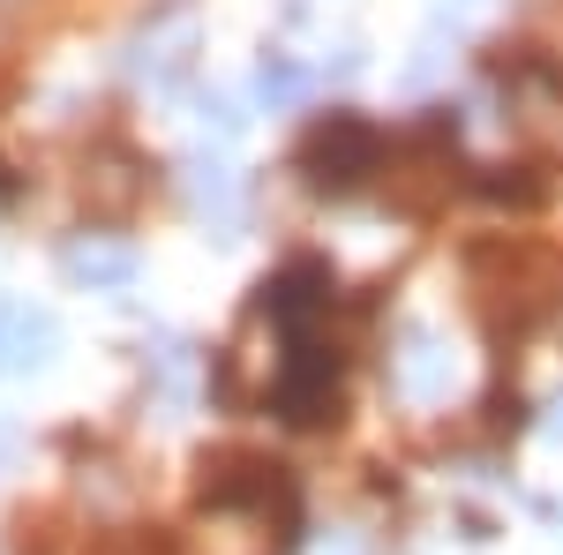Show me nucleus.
Returning a JSON list of instances; mask_svg holds the SVG:
<instances>
[{
	"label": "nucleus",
	"instance_id": "f257e3e1",
	"mask_svg": "<svg viewBox=\"0 0 563 555\" xmlns=\"http://www.w3.org/2000/svg\"><path fill=\"white\" fill-rule=\"evenodd\" d=\"M294 166H301L308 188H323V196H353L368 173L384 166V135L368 129L361 113H331V121H316V129L301 135Z\"/></svg>",
	"mask_w": 563,
	"mask_h": 555
},
{
	"label": "nucleus",
	"instance_id": "f03ea898",
	"mask_svg": "<svg viewBox=\"0 0 563 555\" xmlns=\"http://www.w3.org/2000/svg\"><path fill=\"white\" fill-rule=\"evenodd\" d=\"M398 390H406V398H435V390H451V353H443L429 331H413L406 353H398Z\"/></svg>",
	"mask_w": 563,
	"mask_h": 555
},
{
	"label": "nucleus",
	"instance_id": "7ed1b4c3",
	"mask_svg": "<svg viewBox=\"0 0 563 555\" xmlns=\"http://www.w3.org/2000/svg\"><path fill=\"white\" fill-rule=\"evenodd\" d=\"M301 90H308V76L294 68V60H278V53L263 60V98H271V106H294Z\"/></svg>",
	"mask_w": 563,
	"mask_h": 555
},
{
	"label": "nucleus",
	"instance_id": "20e7f679",
	"mask_svg": "<svg viewBox=\"0 0 563 555\" xmlns=\"http://www.w3.org/2000/svg\"><path fill=\"white\" fill-rule=\"evenodd\" d=\"M549 435H556V443H563V398H556V406H549Z\"/></svg>",
	"mask_w": 563,
	"mask_h": 555
}]
</instances>
